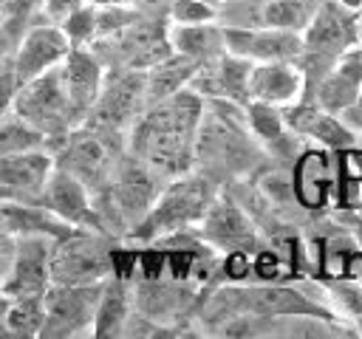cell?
Wrapping results in <instances>:
<instances>
[{
	"mask_svg": "<svg viewBox=\"0 0 362 339\" xmlns=\"http://www.w3.org/2000/svg\"><path fill=\"white\" fill-rule=\"evenodd\" d=\"M198 237L212 251H229V254H246L255 249V229L249 218L240 212V206L229 198H212L209 209L198 220Z\"/></svg>",
	"mask_w": 362,
	"mask_h": 339,
	"instance_id": "cell-17",
	"label": "cell"
},
{
	"mask_svg": "<svg viewBox=\"0 0 362 339\" xmlns=\"http://www.w3.org/2000/svg\"><path fill=\"white\" fill-rule=\"evenodd\" d=\"M328 158L325 153H305L294 170L291 189L297 192V201L305 209H320L328 192Z\"/></svg>",
	"mask_w": 362,
	"mask_h": 339,
	"instance_id": "cell-28",
	"label": "cell"
},
{
	"mask_svg": "<svg viewBox=\"0 0 362 339\" xmlns=\"http://www.w3.org/2000/svg\"><path fill=\"white\" fill-rule=\"evenodd\" d=\"M14 93H17V79H14L11 65H6V68H0V116L11 113V107H14Z\"/></svg>",
	"mask_w": 362,
	"mask_h": 339,
	"instance_id": "cell-34",
	"label": "cell"
},
{
	"mask_svg": "<svg viewBox=\"0 0 362 339\" xmlns=\"http://www.w3.org/2000/svg\"><path fill=\"white\" fill-rule=\"evenodd\" d=\"M249 68H252L249 59L221 51L218 56L198 65L187 88L195 90L201 99H223V102L246 105L249 102Z\"/></svg>",
	"mask_w": 362,
	"mask_h": 339,
	"instance_id": "cell-16",
	"label": "cell"
},
{
	"mask_svg": "<svg viewBox=\"0 0 362 339\" xmlns=\"http://www.w3.org/2000/svg\"><path fill=\"white\" fill-rule=\"evenodd\" d=\"M133 314V294L124 282V277L110 274L102 282V294H99V305H96V316H93V328L90 336L105 339V336H122L127 319Z\"/></svg>",
	"mask_w": 362,
	"mask_h": 339,
	"instance_id": "cell-22",
	"label": "cell"
},
{
	"mask_svg": "<svg viewBox=\"0 0 362 339\" xmlns=\"http://www.w3.org/2000/svg\"><path fill=\"white\" fill-rule=\"evenodd\" d=\"M0 226L14 237L40 234V237L57 240L71 232V226L62 223L42 203H0Z\"/></svg>",
	"mask_w": 362,
	"mask_h": 339,
	"instance_id": "cell-23",
	"label": "cell"
},
{
	"mask_svg": "<svg viewBox=\"0 0 362 339\" xmlns=\"http://www.w3.org/2000/svg\"><path fill=\"white\" fill-rule=\"evenodd\" d=\"M48 212H54L62 223H68L71 229H90V232H105V223H102V215L96 209V201L93 195L85 189V184H79L74 175L62 172L57 164H54V172L42 189V201H40Z\"/></svg>",
	"mask_w": 362,
	"mask_h": 339,
	"instance_id": "cell-14",
	"label": "cell"
},
{
	"mask_svg": "<svg viewBox=\"0 0 362 339\" xmlns=\"http://www.w3.org/2000/svg\"><path fill=\"white\" fill-rule=\"evenodd\" d=\"M99 294H102V282H93V285L51 282L42 294L45 322H42L40 339H68V336L90 333Z\"/></svg>",
	"mask_w": 362,
	"mask_h": 339,
	"instance_id": "cell-10",
	"label": "cell"
},
{
	"mask_svg": "<svg viewBox=\"0 0 362 339\" xmlns=\"http://www.w3.org/2000/svg\"><path fill=\"white\" fill-rule=\"evenodd\" d=\"M11 254H14V234H8L3 226H0V282L8 271V263H11Z\"/></svg>",
	"mask_w": 362,
	"mask_h": 339,
	"instance_id": "cell-35",
	"label": "cell"
},
{
	"mask_svg": "<svg viewBox=\"0 0 362 339\" xmlns=\"http://www.w3.org/2000/svg\"><path fill=\"white\" fill-rule=\"evenodd\" d=\"M223 48L249 62L297 59L303 37L297 31L269 25H223Z\"/></svg>",
	"mask_w": 362,
	"mask_h": 339,
	"instance_id": "cell-15",
	"label": "cell"
},
{
	"mask_svg": "<svg viewBox=\"0 0 362 339\" xmlns=\"http://www.w3.org/2000/svg\"><path fill=\"white\" fill-rule=\"evenodd\" d=\"M59 65L45 71V73H40V76H34V79H28V82H23V85H17L14 107H11L48 144L79 124V116H76V110L71 105V96H68V88H65Z\"/></svg>",
	"mask_w": 362,
	"mask_h": 339,
	"instance_id": "cell-6",
	"label": "cell"
},
{
	"mask_svg": "<svg viewBox=\"0 0 362 339\" xmlns=\"http://www.w3.org/2000/svg\"><path fill=\"white\" fill-rule=\"evenodd\" d=\"M51 172L54 153L48 147L0 155V203H40Z\"/></svg>",
	"mask_w": 362,
	"mask_h": 339,
	"instance_id": "cell-12",
	"label": "cell"
},
{
	"mask_svg": "<svg viewBox=\"0 0 362 339\" xmlns=\"http://www.w3.org/2000/svg\"><path fill=\"white\" fill-rule=\"evenodd\" d=\"M359 90H362V45H351L331 62V68L305 93H311L314 105L339 116L345 107L354 105Z\"/></svg>",
	"mask_w": 362,
	"mask_h": 339,
	"instance_id": "cell-18",
	"label": "cell"
},
{
	"mask_svg": "<svg viewBox=\"0 0 362 339\" xmlns=\"http://www.w3.org/2000/svg\"><path fill=\"white\" fill-rule=\"evenodd\" d=\"M331 288H334L337 299L342 302V308L359 322V331H362V288L359 285H351V282H337Z\"/></svg>",
	"mask_w": 362,
	"mask_h": 339,
	"instance_id": "cell-33",
	"label": "cell"
},
{
	"mask_svg": "<svg viewBox=\"0 0 362 339\" xmlns=\"http://www.w3.org/2000/svg\"><path fill=\"white\" fill-rule=\"evenodd\" d=\"M147 107V96H144V71H127V68H113L105 71V82L102 90L93 102V107L88 110L85 121L119 133L127 138L130 127L136 124V119L144 113Z\"/></svg>",
	"mask_w": 362,
	"mask_h": 339,
	"instance_id": "cell-9",
	"label": "cell"
},
{
	"mask_svg": "<svg viewBox=\"0 0 362 339\" xmlns=\"http://www.w3.org/2000/svg\"><path fill=\"white\" fill-rule=\"evenodd\" d=\"M59 25H62V31H65L71 48H85V45H90L93 37H96V3L88 0V3L76 6L71 14H65V17L59 20Z\"/></svg>",
	"mask_w": 362,
	"mask_h": 339,
	"instance_id": "cell-31",
	"label": "cell"
},
{
	"mask_svg": "<svg viewBox=\"0 0 362 339\" xmlns=\"http://www.w3.org/2000/svg\"><path fill=\"white\" fill-rule=\"evenodd\" d=\"M345 8H351V11H362V0H339Z\"/></svg>",
	"mask_w": 362,
	"mask_h": 339,
	"instance_id": "cell-36",
	"label": "cell"
},
{
	"mask_svg": "<svg viewBox=\"0 0 362 339\" xmlns=\"http://www.w3.org/2000/svg\"><path fill=\"white\" fill-rule=\"evenodd\" d=\"M283 113V121L286 127L294 133V136H305V138H314L317 144H322L325 150H345V147H354L356 144V133L337 116V113H328L322 110L320 105H314L311 99H300L294 105H286L280 107Z\"/></svg>",
	"mask_w": 362,
	"mask_h": 339,
	"instance_id": "cell-19",
	"label": "cell"
},
{
	"mask_svg": "<svg viewBox=\"0 0 362 339\" xmlns=\"http://www.w3.org/2000/svg\"><path fill=\"white\" fill-rule=\"evenodd\" d=\"M71 51V42L62 31L59 23L54 20H40V23H28L11 51V71L17 85L57 68Z\"/></svg>",
	"mask_w": 362,
	"mask_h": 339,
	"instance_id": "cell-11",
	"label": "cell"
},
{
	"mask_svg": "<svg viewBox=\"0 0 362 339\" xmlns=\"http://www.w3.org/2000/svg\"><path fill=\"white\" fill-rule=\"evenodd\" d=\"M59 68H62V79H65L71 105H74L79 121H85L88 110L93 107V102H96V96H99V90H102L105 65H102V59L85 45V48H71Z\"/></svg>",
	"mask_w": 362,
	"mask_h": 339,
	"instance_id": "cell-21",
	"label": "cell"
},
{
	"mask_svg": "<svg viewBox=\"0 0 362 339\" xmlns=\"http://www.w3.org/2000/svg\"><path fill=\"white\" fill-rule=\"evenodd\" d=\"M204 316L209 322H226L232 316H263V319L317 316L325 322L337 319V314L331 308L311 299L300 288H288V285H229V288H221V291H215V297H209Z\"/></svg>",
	"mask_w": 362,
	"mask_h": 339,
	"instance_id": "cell-3",
	"label": "cell"
},
{
	"mask_svg": "<svg viewBox=\"0 0 362 339\" xmlns=\"http://www.w3.org/2000/svg\"><path fill=\"white\" fill-rule=\"evenodd\" d=\"M51 237L25 234L14 237V254L8 271L0 282V294L14 297H42L51 285Z\"/></svg>",
	"mask_w": 362,
	"mask_h": 339,
	"instance_id": "cell-13",
	"label": "cell"
},
{
	"mask_svg": "<svg viewBox=\"0 0 362 339\" xmlns=\"http://www.w3.org/2000/svg\"><path fill=\"white\" fill-rule=\"evenodd\" d=\"M116 271V249L110 234L71 229L51 246V282L93 285Z\"/></svg>",
	"mask_w": 362,
	"mask_h": 339,
	"instance_id": "cell-7",
	"label": "cell"
},
{
	"mask_svg": "<svg viewBox=\"0 0 362 339\" xmlns=\"http://www.w3.org/2000/svg\"><path fill=\"white\" fill-rule=\"evenodd\" d=\"M170 48L198 65L218 56L223 48V25L215 23H195V25H173L170 23Z\"/></svg>",
	"mask_w": 362,
	"mask_h": 339,
	"instance_id": "cell-24",
	"label": "cell"
},
{
	"mask_svg": "<svg viewBox=\"0 0 362 339\" xmlns=\"http://www.w3.org/2000/svg\"><path fill=\"white\" fill-rule=\"evenodd\" d=\"M195 71H198V62L195 59H187V56H181L175 51L170 56H164L161 62L150 65L144 71V96H147V105L161 102V99L173 96L175 90L187 88Z\"/></svg>",
	"mask_w": 362,
	"mask_h": 339,
	"instance_id": "cell-25",
	"label": "cell"
},
{
	"mask_svg": "<svg viewBox=\"0 0 362 339\" xmlns=\"http://www.w3.org/2000/svg\"><path fill=\"white\" fill-rule=\"evenodd\" d=\"M31 147H48V141L34 127H28L14 110L0 116V155H11Z\"/></svg>",
	"mask_w": 362,
	"mask_h": 339,
	"instance_id": "cell-30",
	"label": "cell"
},
{
	"mask_svg": "<svg viewBox=\"0 0 362 339\" xmlns=\"http://www.w3.org/2000/svg\"><path fill=\"white\" fill-rule=\"evenodd\" d=\"M201 116L204 99L195 90L181 88L173 96L144 107V113L130 127L124 147L161 181L178 178L192 170Z\"/></svg>",
	"mask_w": 362,
	"mask_h": 339,
	"instance_id": "cell-1",
	"label": "cell"
},
{
	"mask_svg": "<svg viewBox=\"0 0 362 339\" xmlns=\"http://www.w3.org/2000/svg\"><path fill=\"white\" fill-rule=\"evenodd\" d=\"M303 48L300 56L294 59L305 76V90L331 68V62L356 45L359 25H356V11L345 8L339 0H325L317 6L314 17L303 28Z\"/></svg>",
	"mask_w": 362,
	"mask_h": 339,
	"instance_id": "cell-5",
	"label": "cell"
},
{
	"mask_svg": "<svg viewBox=\"0 0 362 339\" xmlns=\"http://www.w3.org/2000/svg\"><path fill=\"white\" fill-rule=\"evenodd\" d=\"M167 23L173 25H195V23H215L218 8L209 0H170Z\"/></svg>",
	"mask_w": 362,
	"mask_h": 339,
	"instance_id": "cell-32",
	"label": "cell"
},
{
	"mask_svg": "<svg viewBox=\"0 0 362 339\" xmlns=\"http://www.w3.org/2000/svg\"><path fill=\"white\" fill-rule=\"evenodd\" d=\"M215 198V184L206 175L184 172L178 178H170L161 192L156 195L147 215L127 232L133 240L153 243L178 232H187L189 226H198L204 212L209 209Z\"/></svg>",
	"mask_w": 362,
	"mask_h": 339,
	"instance_id": "cell-4",
	"label": "cell"
},
{
	"mask_svg": "<svg viewBox=\"0 0 362 339\" xmlns=\"http://www.w3.org/2000/svg\"><path fill=\"white\" fill-rule=\"evenodd\" d=\"M124 136L102 130L90 121H79L76 127H71L65 136H59L57 141L48 144V150L54 153V164L74 175L79 184H85V189L96 198L107 189L122 155H124Z\"/></svg>",
	"mask_w": 362,
	"mask_h": 339,
	"instance_id": "cell-2",
	"label": "cell"
},
{
	"mask_svg": "<svg viewBox=\"0 0 362 339\" xmlns=\"http://www.w3.org/2000/svg\"><path fill=\"white\" fill-rule=\"evenodd\" d=\"M305 93V76L294 59L252 62L249 68V99L286 107L300 102Z\"/></svg>",
	"mask_w": 362,
	"mask_h": 339,
	"instance_id": "cell-20",
	"label": "cell"
},
{
	"mask_svg": "<svg viewBox=\"0 0 362 339\" xmlns=\"http://www.w3.org/2000/svg\"><path fill=\"white\" fill-rule=\"evenodd\" d=\"M170 25L167 17H147L139 14L133 23L119 28L116 34L90 42L88 48L102 59V65L127 68V71H147L150 65L161 62L173 54L170 48Z\"/></svg>",
	"mask_w": 362,
	"mask_h": 339,
	"instance_id": "cell-8",
	"label": "cell"
},
{
	"mask_svg": "<svg viewBox=\"0 0 362 339\" xmlns=\"http://www.w3.org/2000/svg\"><path fill=\"white\" fill-rule=\"evenodd\" d=\"M45 322L42 297H14L6 308V336H40Z\"/></svg>",
	"mask_w": 362,
	"mask_h": 339,
	"instance_id": "cell-29",
	"label": "cell"
},
{
	"mask_svg": "<svg viewBox=\"0 0 362 339\" xmlns=\"http://www.w3.org/2000/svg\"><path fill=\"white\" fill-rule=\"evenodd\" d=\"M317 6H320L317 0H257L252 6V25H269V28H286L303 34Z\"/></svg>",
	"mask_w": 362,
	"mask_h": 339,
	"instance_id": "cell-27",
	"label": "cell"
},
{
	"mask_svg": "<svg viewBox=\"0 0 362 339\" xmlns=\"http://www.w3.org/2000/svg\"><path fill=\"white\" fill-rule=\"evenodd\" d=\"M209 3H212V6H215V3H218V0H209Z\"/></svg>",
	"mask_w": 362,
	"mask_h": 339,
	"instance_id": "cell-37",
	"label": "cell"
},
{
	"mask_svg": "<svg viewBox=\"0 0 362 339\" xmlns=\"http://www.w3.org/2000/svg\"><path fill=\"white\" fill-rule=\"evenodd\" d=\"M243 113H246L249 133L255 136V141H257V144H266L272 153H286V150L291 147L294 133L286 127L280 107L249 99V102L243 105Z\"/></svg>",
	"mask_w": 362,
	"mask_h": 339,
	"instance_id": "cell-26",
	"label": "cell"
}]
</instances>
